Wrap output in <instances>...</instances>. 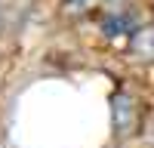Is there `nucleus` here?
I'll use <instances>...</instances> for the list:
<instances>
[{"label":"nucleus","mask_w":154,"mask_h":148,"mask_svg":"<svg viewBox=\"0 0 154 148\" xmlns=\"http://www.w3.org/2000/svg\"><path fill=\"white\" fill-rule=\"evenodd\" d=\"M93 3H96V0H68V6H74V9H86Z\"/></svg>","instance_id":"obj_1"}]
</instances>
